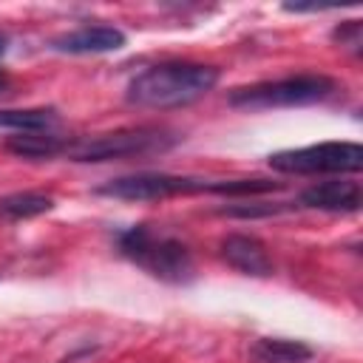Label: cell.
Listing matches in <instances>:
<instances>
[{
	"mask_svg": "<svg viewBox=\"0 0 363 363\" xmlns=\"http://www.w3.org/2000/svg\"><path fill=\"white\" fill-rule=\"evenodd\" d=\"M9 88V77H6V71H0V94Z\"/></svg>",
	"mask_w": 363,
	"mask_h": 363,
	"instance_id": "cell-16",
	"label": "cell"
},
{
	"mask_svg": "<svg viewBox=\"0 0 363 363\" xmlns=\"http://www.w3.org/2000/svg\"><path fill=\"white\" fill-rule=\"evenodd\" d=\"M48 210H54V199L45 193H37V190L9 193L0 199V218H11V221L34 218V216H43Z\"/></svg>",
	"mask_w": 363,
	"mask_h": 363,
	"instance_id": "cell-13",
	"label": "cell"
},
{
	"mask_svg": "<svg viewBox=\"0 0 363 363\" xmlns=\"http://www.w3.org/2000/svg\"><path fill=\"white\" fill-rule=\"evenodd\" d=\"M337 82L326 74H292L281 79H267L230 91V105L241 111H269V108H301L329 99Z\"/></svg>",
	"mask_w": 363,
	"mask_h": 363,
	"instance_id": "cell-4",
	"label": "cell"
},
{
	"mask_svg": "<svg viewBox=\"0 0 363 363\" xmlns=\"http://www.w3.org/2000/svg\"><path fill=\"white\" fill-rule=\"evenodd\" d=\"M221 258L233 269H238L241 275H250V278H269L272 269H275L267 244L258 235H250V233L224 235L221 238Z\"/></svg>",
	"mask_w": 363,
	"mask_h": 363,
	"instance_id": "cell-7",
	"label": "cell"
},
{
	"mask_svg": "<svg viewBox=\"0 0 363 363\" xmlns=\"http://www.w3.org/2000/svg\"><path fill=\"white\" fill-rule=\"evenodd\" d=\"M125 40H128L125 31L113 26H82L54 37L51 48L60 54H108V51H119Z\"/></svg>",
	"mask_w": 363,
	"mask_h": 363,
	"instance_id": "cell-9",
	"label": "cell"
},
{
	"mask_svg": "<svg viewBox=\"0 0 363 363\" xmlns=\"http://www.w3.org/2000/svg\"><path fill=\"white\" fill-rule=\"evenodd\" d=\"M116 250L130 264L164 284H190L196 275L190 247L153 224H133L116 233Z\"/></svg>",
	"mask_w": 363,
	"mask_h": 363,
	"instance_id": "cell-2",
	"label": "cell"
},
{
	"mask_svg": "<svg viewBox=\"0 0 363 363\" xmlns=\"http://www.w3.org/2000/svg\"><path fill=\"white\" fill-rule=\"evenodd\" d=\"M218 77V68L204 62H156L128 82L125 96L130 105L139 108H184L210 94Z\"/></svg>",
	"mask_w": 363,
	"mask_h": 363,
	"instance_id": "cell-1",
	"label": "cell"
},
{
	"mask_svg": "<svg viewBox=\"0 0 363 363\" xmlns=\"http://www.w3.org/2000/svg\"><path fill=\"white\" fill-rule=\"evenodd\" d=\"M312 354V346L286 337H261L252 346V357L258 363H309Z\"/></svg>",
	"mask_w": 363,
	"mask_h": 363,
	"instance_id": "cell-11",
	"label": "cell"
},
{
	"mask_svg": "<svg viewBox=\"0 0 363 363\" xmlns=\"http://www.w3.org/2000/svg\"><path fill=\"white\" fill-rule=\"evenodd\" d=\"M179 142L170 130L159 128H125L96 136L68 139L62 156L71 162H116V159H139L170 150Z\"/></svg>",
	"mask_w": 363,
	"mask_h": 363,
	"instance_id": "cell-3",
	"label": "cell"
},
{
	"mask_svg": "<svg viewBox=\"0 0 363 363\" xmlns=\"http://www.w3.org/2000/svg\"><path fill=\"white\" fill-rule=\"evenodd\" d=\"M60 116L54 108H3L0 128L17 133H54Z\"/></svg>",
	"mask_w": 363,
	"mask_h": 363,
	"instance_id": "cell-10",
	"label": "cell"
},
{
	"mask_svg": "<svg viewBox=\"0 0 363 363\" xmlns=\"http://www.w3.org/2000/svg\"><path fill=\"white\" fill-rule=\"evenodd\" d=\"M289 210V204H267V201H250V204H227L218 213L233 216V218H264V216H278Z\"/></svg>",
	"mask_w": 363,
	"mask_h": 363,
	"instance_id": "cell-14",
	"label": "cell"
},
{
	"mask_svg": "<svg viewBox=\"0 0 363 363\" xmlns=\"http://www.w3.org/2000/svg\"><path fill=\"white\" fill-rule=\"evenodd\" d=\"M68 139H60L57 133H20L6 142V150L23 159H54L62 156Z\"/></svg>",
	"mask_w": 363,
	"mask_h": 363,
	"instance_id": "cell-12",
	"label": "cell"
},
{
	"mask_svg": "<svg viewBox=\"0 0 363 363\" xmlns=\"http://www.w3.org/2000/svg\"><path fill=\"white\" fill-rule=\"evenodd\" d=\"M267 164L278 173L318 176V173H352L363 170V147L357 142H318L306 147H289L269 153Z\"/></svg>",
	"mask_w": 363,
	"mask_h": 363,
	"instance_id": "cell-5",
	"label": "cell"
},
{
	"mask_svg": "<svg viewBox=\"0 0 363 363\" xmlns=\"http://www.w3.org/2000/svg\"><path fill=\"white\" fill-rule=\"evenodd\" d=\"M332 37L340 40V45H346V48H352V51H360L363 26H360V20H346V23H340V26L332 31Z\"/></svg>",
	"mask_w": 363,
	"mask_h": 363,
	"instance_id": "cell-15",
	"label": "cell"
},
{
	"mask_svg": "<svg viewBox=\"0 0 363 363\" xmlns=\"http://www.w3.org/2000/svg\"><path fill=\"white\" fill-rule=\"evenodd\" d=\"M6 43H9V40H6V34H0V57L6 54Z\"/></svg>",
	"mask_w": 363,
	"mask_h": 363,
	"instance_id": "cell-17",
	"label": "cell"
},
{
	"mask_svg": "<svg viewBox=\"0 0 363 363\" xmlns=\"http://www.w3.org/2000/svg\"><path fill=\"white\" fill-rule=\"evenodd\" d=\"M298 201L303 207L323 210V213H357L363 204V190H360V182L354 179H329L306 187L298 196Z\"/></svg>",
	"mask_w": 363,
	"mask_h": 363,
	"instance_id": "cell-8",
	"label": "cell"
},
{
	"mask_svg": "<svg viewBox=\"0 0 363 363\" xmlns=\"http://www.w3.org/2000/svg\"><path fill=\"white\" fill-rule=\"evenodd\" d=\"M94 193L108 196V199H122V201H156V199L190 196V193H216V179L142 170V173L111 179V182L99 184Z\"/></svg>",
	"mask_w": 363,
	"mask_h": 363,
	"instance_id": "cell-6",
	"label": "cell"
}]
</instances>
